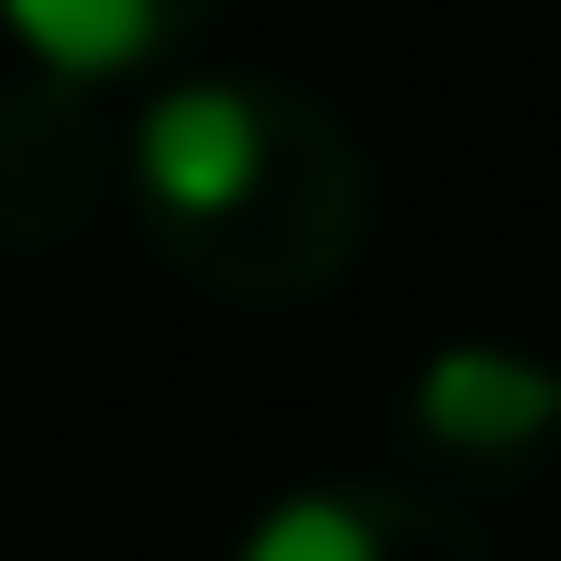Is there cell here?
Segmentation results:
<instances>
[{
    "label": "cell",
    "mask_w": 561,
    "mask_h": 561,
    "mask_svg": "<svg viewBox=\"0 0 561 561\" xmlns=\"http://www.w3.org/2000/svg\"><path fill=\"white\" fill-rule=\"evenodd\" d=\"M220 0H0V34L23 45L34 78H67V89H111V78H144L165 56H187L209 34Z\"/></svg>",
    "instance_id": "5b68a950"
},
{
    "label": "cell",
    "mask_w": 561,
    "mask_h": 561,
    "mask_svg": "<svg viewBox=\"0 0 561 561\" xmlns=\"http://www.w3.org/2000/svg\"><path fill=\"white\" fill-rule=\"evenodd\" d=\"M231 561H506L473 517H451L440 495H408V484H298V495H275Z\"/></svg>",
    "instance_id": "277c9868"
},
{
    "label": "cell",
    "mask_w": 561,
    "mask_h": 561,
    "mask_svg": "<svg viewBox=\"0 0 561 561\" xmlns=\"http://www.w3.org/2000/svg\"><path fill=\"white\" fill-rule=\"evenodd\" d=\"M122 187L144 242L220 309L331 298L375 231V165L353 122L264 67L165 78L122 133Z\"/></svg>",
    "instance_id": "6da1fadb"
},
{
    "label": "cell",
    "mask_w": 561,
    "mask_h": 561,
    "mask_svg": "<svg viewBox=\"0 0 561 561\" xmlns=\"http://www.w3.org/2000/svg\"><path fill=\"white\" fill-rule=\"evenodd\" d=\"M122 176V133L100 111V89L67 78H0V242L12 253H56L111 209Z\"/></svg>",
    "instance_id": "7a4b0ae2"
},
{
    "label": "cell",
    "mask_w": 561,
    "mask_h": 561,
    "mask_svg": "<svg viewBox=\"0 0 561 561\" xmlns=\"http://www.w3.org/2000/svg\"><path fill=\"white\" fill-rule=\"evenodd\" d=\"M397 419L451 473H528L539 451H561V364H539L517 342H440L408 375Z\"/></svg>",
    "instance_id": "3957f363"
}]
</instances>
